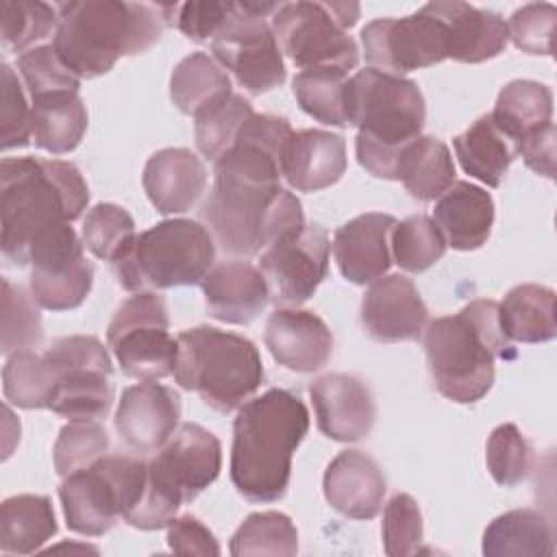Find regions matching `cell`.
I'll list each match as a JSON object with an SVG mask.
<instances>
[{
    "mask_svg": "<svg viewBox=\"0 0 557 557\" xmlns=\"http://www.w3.org/2000/svg\"><path fill=\"white\" fill-rule=\"evenodd\" d=\"M59 24L52 46L63 63L83 81L107 74L120 57L152 48L178 4H148L120 0H78L54 4Z\"/></svg>",
    "mask_w": 557,
    "mask_h": 557,
    "instance_id": "cell-1",
    "label": "cell"
},
{
    "mask_svg": "<svg viewBox=\"0 0 557 557\" xmlns=\"http://www.w3.org/2000/svg\"><path fill=\"white\" fill-rule=\"evenodd\" d=\"M309 431L307 405L289 389L270 387L248 398L233 422L231 481L250 503L281 500L292 457Z\"/></svg>",
    "mask_w": 557,
    "mask_h": 557,
    "instance_id": "cell-2",
    "label": "cell"
},
{
    "mask_svg": "<svg viewBox=\"0 0 557 557\" xmlns=\"http://www.w3.org/2000/svg\"><path fill=\"white\" fill-rule=\"evenodd\" d=\"M2 257L26 265L37 235L54 224L74 222L89 202V187L72 161L4 157L0 163Z\"/></svg>",
    "mask_w": 557,
    "mask_h": 557,
    "instance_id": "cell-3",
    "label": "cell"
},
{
    "mask_svg": "<svg viewBox=\"0 0 557 557\" xmlns=\"http://www.w3.org/2000/svg\"><path fill=\"white\" fill-rule=\"evenodd\" d=\"M429 372L442 396L472 405L494 383V361L516 359L513 344L503 335L498 302L479 298L455 315H442L424 329Z\"/></svg>",
    "mask_w": 557,
    "mask_h": 557,
    "instance_id": "cell-4",
    "label": "cell"
},
{
    "mask_svg": "<svg viewBox=\"0 0 557 557\" xmlns=\"http://www.w3.org/2000/svg\"><path fill=\"white\" fill-rule=\"evenodd\" d=\"M348 117L357 126L355 152L363 170L376 178L396 181L403 150L420 137L426 120L420 87L374 67L348 78Z\"/></svg>",
    "mask_w": 557,
    "mask_h": 557,
    "instance_id": "cell-5",
    "label": "cell"
},
{
    "mask_svg": "<svg viewBox=\"0 0 557 557\" xmlns=\"http://www.w3.org/2000/svg\"><path fill=\"white\" fill-rule=\"evenodd\" d=\"M213 242L233 257H252L307 222L302 205L281 183H259L213 172V187L200 207Z\"/></svg>",
    "mask_w": 557,
    "mask_h": 557,
    "instance_id": "cell-6",
    "label": "cell"
},
{
    "mask_svg": "<svg viewBox=\"0 0 557 557\" xmlns=\"http://www.w3.org/2000/svg\"><path fill=\"white\" fill-rule=\"evenodd\" d=\"M176 342L174 379L207 407L231 413L259 389L263 363L248 337L202 324L181 331Z\"/></svg>",
    "mask_w": 557,
    "mask_h": 557,
    "instance_id": "cell-7",
    "label": "cell"
},
{
    "mask_svg": "<svg viewBox=\"0 0 557 557\" xmlns=\"http://www.w3.org/2000/svg\"><path fill=\"white\" fill-rule=\"evenodd\" d=\"M222 444L205 426L185 422L148 459V481L139 505L124 518L141 531L168 527L183 503L194 500L220 474Z\"/></svg>",
    "mask_w": 557,
    "mask_h": 557,
    "instance_id": "cell-8",
    "label": "cell"
},
{
    "mask_svg": "<svg viewBox=\"0 0 557 557\" xmlns=\"http://www.w3.org/2000/svg\"><path fill=\"white\" fill-rule=\"evenodd\" d=\"M215 261V242L205 224L187 218L163 220L135 235L111 263L126 292H159L205 281Z\"/></svg>",
    "mask_w": 557,
    "mask_h": 557,
    "instance_id": "cell-9",
    "label": "cell"
},
{
    "mask_svg": "<svg viewBox=\"0 0 557 557\" xmlns=\"http://www.w3.org/2000/svg\"><path fill=\"white\" fill-rule=\"evenodd\" d=\"M146 481L148 461L126 455H104L63 476L59 498L67 529L87 537L104 535L139 505Z\"/></svg>",
    "mask_w": 557,
    "mask_h": 557,
    "instance_id": "cell-10",
    "label": "cell"
},
{
    "mask_svg": "<svg viewBox=\"0 0 557 557\" xmlns=\"http://www.w3.org/2000/svg\"><path fill=\"white\" fill-rule=\"evenodd\" d=\"M357 2H278L272 13V33L294 65L339 67L350 72L359 63V46L348 28L359 20Z\"/></svg>",
    "mask_w": 557,
    "mask_h": 557,
    "instance_id": "cell-11",
    "label": "cell"
},
{
    "mask_svg": "<svg viewBox=\"0 0 557 557\" xmlns=\"http://www.w3.org/2000/svg\"><path fill=\"white\" fill-rule=\"evenodd\" d=\"M52 374L50 411L70 422L100 420L113 405V366L104 344L94 335H67L44 352Z\"/></svg>",
    "mask_w": 557,
    "mask_h": 557,
    "instance_id": "cell-12",
    "label": "cell"
},
{
    "mask_svg": "<svg viewBox=\"0 0 557 557\" xmlns=\"http://www.w3.org/2000/svg\"><path fill=\"white\" fill-rule=\"evenodd\" d=\"M276 7L278 2H233L209 41L213 59L252 96L276 89L285 81L283 52L265 20Z\"/></svg>",
    "mask_w": 557,
    "mask_h": 557,
    "instance_id": "cell-13",
    "label": "cell"
},
{
    "mask_svg": "<svg viewBox=\"0 0 557 557\" xmlns=\"http://www.w3.org/2000/svg\"><path fill=\"white\" fill-rule=\"evenodd\" d=\"M107 344L131 379L159 381L174 374L178 342L170 335L163 296L141 292L126 298L109 322Z\"/></svg>",
    "mask_w": 557,
    "mask_h": 557,
    "instance_id": "cell-14",
    "label": "cell"
},
{
    "mask_svg": "<svg viewBox=\"0 0 557 557\" xmlns=\"http://www.w3.org/2000/svg\"><path fill=\"white\" fill-rule=\"evenodd\" d=\"M370 67L403 76L448 59V33L435 9L424 4L405 17H379L361 28Z\"/></svg>",
    "mask_w": 557,
    "mask_h": 557,
    "instance_id": "cell-15",
    "label": "cell"
},
{
    "mask_svg": "<svg viewBox=\"0 0 557 557\" xmlns=\"http://www.w3.org/2000/svg\"><path fill=\"white\" fill-rule=\"evenodd\" d=\"M30 296L48 311H67L87 298L94 283V263L70 222L54 224L37 235L28 255Z\"/></svg>",
    "mask_w": 557,
    "mask_h": 557,
    "instance_id": "cell-16",
    "label": "cell"
},
{
    "mask_svg": "<svg viewBox=\"0 0 557 557\" xmlns=\"http://www.w3.org/2000/svg\"><path fill=\"white\" fill-rule=\"evenodd\" d=\"M329 233L320 224H305L261 252L259 270L276 305L298 307L313 296L329 272Z\"/></svg>",
    "mask_w": 557,
    "mask_h": 557,
    "instance_id": "cell-17",
    "label": "cell"
},
{
    "mask_svg": "<svg viewBox=\"0 0 557 557\" xmlns=\"http://www.w3.org/2000/svg\"><path fill=\"white\" fill-rule=\"evenodd\" d=\"M361 324L383 344L416 342L429 324V309L411 278L383 274L372 281L361 298Z\"/></svg>",
    "mask_w": 557,
    "mask_h": 557,
    "instance_id": "cell-18",
    "label": "cell"
},
{
    "mask_svg": "<svg viewBox=\"0 0 557 557\" xmlns=\"http://www.w3.org/2000/svg\"><path fill=\"white\" fill-rule=\"evenodd\" d=\"M178 392L157 381H141L122 392L113 422L117 435L133 450L152 453L178 429Z\"/></svg>",
    "mask_w": 557,
    "mask_h": 557,
    "instance_id": "cell-19",
    "label": "cell"
},
{
    "mask_svg": "<svg viewBox=\"0 0 557 557\" xmlns=\"http://www.w3.org/2000/svg\"><path fill=\"white\" fill-rule=\"evenodd\" d=\"M320 433L335 442L363 440L376 418L370 387L350 374H324L309 385Z\"/></svg>",
    "mask_w": 557,
    "mask_h": 557,
    "instance_id": "cell-20",
    "label": "cell"
},
{
    "mask_svg": "<svg viewBox=\"0 0 557 557\" xmlns=\"http://www.w3.org/2000/svg\"><path fill=\"white\" fill-rule=\"evenodd\" d=\"M263 339L278 366L300 374L324 368L333 355V333L326 322L298 307L276 309L265 324Z\"/></svg>",
    "mask_w": 557,
    "mask_h": 557,
    "instance_id": "cell-21",
    "label": "cell"
},
{
    "mask_svg": "<svg viewBox=\"0 0 557 557\" xmlns=\"http://www.w3.org/2000/svg\"><path fill=\"white\" fill-rule=\"evenodd\" d=\"M394 226V215L372 211L348 220L333 233V259L346 281L370 285L389 270V235Z\"/></svg>",
    "mask_w": 557,
    "mask_h": 557,
    "instance_id": "cell-22",
    "label": "cell"
},
{
    "mask_svg": "<svg viewBox=\"0 0 557 557\" xmlns=\"http://www.w3.org/2000/svg\"><path fill=\"white\" fill-rule=\"evenodd\" d=\"M326 503L346 518L372 520L381 513L387 481L381 466L366 453L348 448L337 453L324 470Z\"/></svg>",
    "mask_w": 557,
    "mask_h": 557,
    "instance_id": "cell-23",
    "label": "cell"
},
{
    "mask_svg": "<svg viewBox=\"0 0 557 557\" xmlns=\"http://www.w3.org/2000/svg\"><path fill=\"white\" fill-rule=\"evenodd\" d=\"M346 141L322 128L294 131L283 150V178L296 191H320L335 185L346 172Z\"/></svg>",
    "mask_w": 557,
    "mask_h": 557,
    "instance_id": "cell-24",
    "label": "cell"
},
{
    "mask_svg": "<svg viewBox=\"0 0 557 557\" xmlns=\"http://www.w3.org/2000/svg\"><path fill=\"white\" fill-rule=\"evenodd\" d=\"M141 183L159 213H185L207 189V168L189 148H161L146 161Z\"/></svg>",
    "mask_w": 557,
    "mask_h": 557,
    "instance_id": "cell-25",
    "label": "cell"
},
{
    "mask_svg": "<svg viewBox=\"0 0 557 557\" xmlns=\"http://www.w3.org/2000/svg\"><path fill=\"white\" fill-rule=\"evenodd\" d=\"M200 285L209 313L226 324H250L270 300L265 276L244 259L213 265Z\"/></svg>",
    "mask_w": 557,
    "mask_h": 557,
    "instance_id": "cell-26",
    "label": "cell"
},
{
    "mask_svg": "<svg viewBox=\"0 0 557 557\" xmlns=\"http://www.w3.org/2000/svg\"><path fill=\"white\" fill-rule=\"evenodd\" d=\"M446 24L448 59L461 63H483L498 57L509 41L507 22L500 13L476 9L468 2H431Z\"/></svg>",
    "mask_w": 557,
    "mask_h": 557,
    "instance_id": "cell-27",
    "label": "cell"
},
{
    "mask_svg": "<svg viewBox=\"0 0 557 557\" xmlns=\"http://www.w3.org/2000/svg\"><path fill=\"white\" fill-rule=\"evenodd\" d=\"M433 222L446 246L455 250L481 248L494 224V200L490 191L468 181H455L433 207Z\"/></svg>",
    "mask_w": 557,
    "mask_h": 557,
    "instance_id": "cell-28",
    "label": "cell"
},
{
    "mask_svg": "<svg viewBox=\"0 0 557 557\" xmlns=\"http://www.w3.org/2000/svg\"><path fill=\"white\" fill-rule=\"evenodd\" d=\"M490 117L516 150L527 137L553 124V91L544 83L516 78L498 91Z\"/></svg>",
    "mask_w": 557,
    "mask_h": 557,
    "instance_id": "cell-29",
    "label": "cell"
},
{
    "mask_svg": "<svg viewBox=\"0 0 557 557\" xmlns=\"http://www.w3.org/2000/svg\"><path fill=\"white\" fill-rule=\"evenodd\" d=\"M35 146L50 154L74 150L87 131V107L78 91H52L30 98Z\"/></svg>",
    "mask_w": 557,
    "mask_h": 557,
    "instance_id": "cell-30",
    "label": "cell"
},
{
    "mask_svg": "<svg viewBox=\"0 0 557 557\" xmlns=\"http://www.w3.org/2000/svg\"><path fill=\"white\" fill-rule=\"evenodd\" d=\"M498 322L509 342H550L557 333L555 292L537 283H520L511 287L503 302H498Z\"/></svg>",
    "mask_w": 557,
    "mask_h": 557,
    "instance_id": "cell-31",
    "label": "cell"
},
{
    "mask_svg": "<svg viewBox=\"0 0 557 557\" xmlns=\"http://www.w3.org/2000/svg\"><path fill=\"white\" fill-rule=\"evenodd\" d=\"M481 550L485 557H550L553 527L537 509H511L487 524Z\"/></svg>",
    "mask_w": 557,
    "mask_h": 557,
    "instance_id": "cell-32",
    "label": "cell"
},
{
    "mask_svg": "<svg viewBox=\"0 0 557 557\" xmlns=\"http://www.w3.org/2000/svg\"><path fill=\"white\" fill-rule=\"evenodd\" d=\"M52 503L44 494H17L0 505V550L30 555L57 533Z\"/></svg>",
    "mask_w": 557,
    "mask_h": 557,
    "instance_id": "cell-33",
    "label": "cell"
},
{
    "mask_svg": "<svg viewBox=\"0 0 557 557\" xmlns=\"http://www.w3.org/2000/svg\"><path fill=\"white\" fill-rule=\"evenodd\" d=\"M233 96L226 70L207 52H191L176 63L170 76V98L185 115H198Z\"/></svg>",
    "mask_w": 557,
    "mask_h": 557,
    "instance_id": "cell-34",
    "label": "cell"
},
{
    "mask_svg": "<svg viewBox=\"0 0 557 557\" xmlns=\"http://www.w3.org/2000/svg\"><path fill=\"white\" fill-rule=\"evenodd\" d=\"M396 181L422 200H437L455 183V163L448 146L431 135H420L400 154Z\"/></svg>",
    "mask_w": 557,
    "mask_h": 557,
    "instance_id": "cell-35",
    "label": "cell"
},
{
    "mask_svg": "<svg viewBox=\"0 0 557 557\" xmlns=\"http://www.w3.org/2000/svg\"><path fill=\"white\" fill-rule=\"evenodd\" d=\"M453 146L463 172L487 187H498L516 159L513 146L494 126L490 113L481 115L461 135H457Z\"/></svg>",
    "mask_w": 557,
    "mask_h": 557,
    "instance_id": "cell-36",
    "label": "cell"
},
{
    "mask_svg": "<svg viewBox=\"0 0 557 557\" xmlns=\"http://www.w3.org/2000/svg\"><path fill=\"white\" fill-rule=\"evenodd\" d=\"M294 96L300 109L329 126H350L348 72L339 67H309L294 76Z\"/></svg>",
    "mask_w": 557,
    "mask_h": 557,
    "instance_id": "cell-37",
    "label": "cell"
},
{
    "mask_svg": "<svg viewBox=\"0 0 557 557\" xmlns=\"http://www.w3.org/2000/svg\"><path fill=\"white\" fill-rule=\"evenodd\" d=\"M231 555H285L292 557L298 550V531L289 516L281 511L250 513L233 533Z\"/></svg>",
    "mask_w": 557,
    "mask_h": 557,
    "instance_id": "cell-38",
    "label": "cell"
},
{
    "mask_svg": "<svg viewBox=\"0 0 557 557\" xmlns=\"http://www.w3.org/2000/svg\"><path fill=\"white\" fill-rule=\"evenodd\" d=\"M392 261L405 272H424L435 265L446 252V239L437 224L426 215H411L396 222L389 235Z\"/></svg>",
    "mask_w": 557,
    "mask_h": 557,
    "instance_id": "cell-39",
    "label": "cell"
},
{
    "mask_svg": "<svg viewBox=\"0 0 557 557\" xmlns=\"http://www.w3.org/2000/svg\"><path fill=\"white\" fill-rule=\"evenodd\" d=\"M4 398L22 409H48L52 396V374L41 352L17 350L2 368Z\"/></svg>",
    "mask_w": 557,
    "mask_h": 557,
    "instance_id": "cell-40",
    "label": "cell"
},
{
    "mask_svg": "<svg viewBox=\"0 0 557 557\" xmlns=\"http://www.w3.org/2000/svg\"><path fill=\"white\" fill-rule=\"evenodd\" d=\"M252 113H255L252 104L239 94H233L220 104L198 113L194 117L196 120L194 133H196V146L200 154L215 163L222 154L231 150L242 126Z\"/></svg>",
    "mask_w": 557,
    "mask_h": 557,
    "instance_id": "cell-41",
    "label": "cell"
},
{
    "mask_svg": "<svg viewBox=\"0 0 557 557\" xmlns=\"http://www.w3.org/2000/svg\"><path fill=\"white\" fill-rule=\"evenodd\" d=\"M83 244L94 257L104 261H115L128 244L135 239L133 215L113 202L94 205L83 218Z\"/></svg>",
    "mask_w": 557,
    "mask_h": 557,
    "instance_id": "cell-42",
    "label": "cell"
},
{
    "mask_svg": "<svg viewBox=\"0 0 557 557\" xmlns=\"http://www.w3.org/2000/svg\"><path fill=\"white\" fill-rule=\"evenodd\" d=\"M2 46L13 52H26L37 41L54 35L59 15L57 7L37 0H4L2 7Z\"/></svg>",
    "mask_w": 557,
    "mask_h": 557,
    "instance_id": "cell-43",
    "label": "cell"
},
{
    "mask_svg": "<svg viewBox=\"0 0 557 557\" xmlns=\"http://www.w3.org/2000/svg\"><path fill=\"white\" fill-rule=\"evenodd\" d=\"M485 463L498 485L513 487L531 472L533 446L516 424H498L487 437Z\"/></svg>",
    "mask_w": 557,
    "mask_h": 557,
    "instance_id": "cell-44",
    "label": "cell"
},
{
    "mask_svg": "<svg viewBox=\"0 0 557 557\" xmlns=\"http://www.w3.org/2000/svg\"><path fill=\"white\" fill-rule=\"evenodd\" d=\"M109 446V433L100 422H70L59 431V437L52 448L54 470L59 476H67L76 470L89 468L91 463L107 455Z\"/></svg>",
    "mask_w": 557,
    "mask_h": 557,
    "instance_id": "cell-45",
    "label": "cell"
},
{
    "mask_svg": "<svg viewBox=\"0 0 557 557\" xmlns=\"http://www.w3.org/2000/svg\"><path fill=\"white\" fill-rule=\"evenodd\" d=\"M33 296H26L22 287H13L2 278V352L30 350L44 339L41 315L35 309Z\"/></svg>",
    "mask_w": 557,
    "mask_h": 557,
    "instance_id": "cell-46",
    "label": "cell"
},
{
    "mask_svg": "<svg viewBox=\"0 0 557 557\" xmlns=\"http://www.w3.org/2000/svg\"><path fill=\"white\" fill-rule=\"evenodd\" d=\"M17 74L30 98L52 91H78L81 78L63 63L52 44L35 46L17 57Z\"/></svg>",
    "mask_w": 557,
    "mask_h": 557,
    "instance_id": "cell-47",
    "label": "cell"
},
{
    "mask_svg": "<svg viewBox=\"0 0 557 557\" xmlns=\"http://www.w3.org/2000/svg\"><path fill=\"white\" fill-rule=\"evenodd\" d=\"M383 550L389 557H405L420 550L422 544V513L418 503L405 494H394L383 507Z\"/></svg>",
    "mask_w": 557,
    "mask_h": 557,
    "instance_id": "cell-48",
    "label": "cell"
},
{
    "mask_svg": "<svg viewBox=\"0 0 557 557\" xmlns=\"http://www.w3.org/2000/svg\"><path fill=\"white\" fill-rule=\"evenodd\" d=\"M557 22V9L548 2H531L513 11L507 22L509 39L527 54H553V33Z\"/></svg>",
    "mask_w": 557,
    "mask_h": 557,
    "instance_id": "cell-49",
    "label": "cell"
},
{
    "mask_svg": "<svg viewBox=\"0 0 557 557\" xmlns=\"http://www.w3.org/2000/svg\"><path fill=\"white\" fill-rule=\"evenodd\" d=\"M2 150L24 148L33 139L30 102L24 83L9 63H2Z\"/></svg>",
    "mask_w": 557,
    "mask_h": 557,
    "instance_id": "cell-50",
    "label": "cell"
},
{
    "mask_svg": "<svg viewBox=\"0 0 557 557\" xmlns=\"http://www.w3.org/2000/svg\"><path fill=\"white\" fill-rule=\"evenodd\" d=\"M233 2H183L176 9L174 24L191 41H211L224 24Z\"/></svg>",
    "mask_w": 557,
    "mask_h": 557,
    "instance_id": "cell-51",
    "label": "cell"
},
{
    "mask_svg": "<svg viewBox=\"0 0 557 557\" xmlns=\"http://www.w3.org/2000/svg\"><path fill=\"white\" fill-rule=\"evenodd\" d=\"M168 546L178 555H220L215 535L189 513L168 524Z\"/></svg>",
    "mask_w": 557,
    "mask_h": 557,
    "instance_id": "cell-52",
    "label": "cell"
},
{
    "mask_svg": "<svg viewBox=\"0 0 557 557\" xmlns=\"http://www.w3.org/2000/svg\"><path fill=\"white\" fill-rule=\"evenodd\" d=\"M516 157H522L524 163L546 178H555V124H548L527 137L516 148Z\"/></svg>",
    "mask_w": 557,
    "mask_h": 557,
    "instance_id": "cell-53",
    "label": "cell"
}]
</instances>
